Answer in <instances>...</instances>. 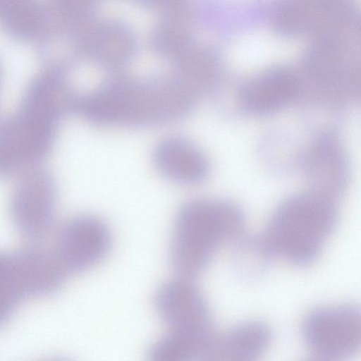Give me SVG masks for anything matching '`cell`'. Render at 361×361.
<instances>
[{
	"instance_id": "cell-7",
	"label": "cell",
	"mask_w": 361,
	"mask_h": 361,
	"mask_svg": "<svg viewBox=\"0 0 361 361\" xmlns=\"http://www.w3.org/2000/svg\"><path fill=\"white\" fill-rule=\"evenodd\" d=\"M301 332L307 348L317 358H349L360 347V309L354 304L314 308L305 315Z\"/></svg>"
},
{
	"instance_id": "cell-9",
	"label": "cell",
	"mask_w": 361,
	"mask_h": 361,
	"mask_svg": "<svg viewBox=\"0 0 361 361\" xmlns=\"http://www.w3.org/2000/svg\"><path fill=\"white\" fill-rule=\"evenodd\" d=\"M75 60L85 59L101 68L116 71L135 56L137 39L132 28L114 19L95 16L68 29Z\"/></svg>"
},
{
	"instance_id": "cell-11",
	"label": "cell",
	"mask_w": 361,
	"mask_h": 361,
	"mask_svg": "<svg viewBox=\"0 0 361 361\" xmlns=\"http://www.w3.org/2000/svg\"><path fill=\"white\" fill-rule=\"evenodd\" d=\"M190 279L179 277L156 292L155 308L169 331L197 336L216 334L209 305Z\"/></svg>"
},
{
	"instance_id": "cell-21",
	"label": "cell",
	"mask_w": 361,
	"mask_h": 361,
	"mask_svg": "<svg viewBox=\"0 0 361 361\" xmlns=\"http://www.w3.org/2000/svg\"><path fill=\"white\" fill-rule=\"evenodd\" d=\"M233 248V269L245 281H253L262 276L275 256L264 235L243 236Z\"/></svg>"
},
{
	"instance_id": "cell-22",
	"label": "cell",
	"mask_w": 361,
	"mask_h": 361,
	"mask_svg": "<svg viewBox=\"0 0 361 361\" xmlns=\"http://www.w3.org/2000/svg\"><path fill=\"white\" fill-rule=\"evenodd\" d=\"M307 161L310 176L329 183V192L335 197L331 185L342 183L345 171V159L336 140L329 135L321 137L314 143Z\"/></svg>"
},
{
	"instance_id": "cell-18",
	"label": "cell",
	"mask_w": 361,
	"mask_h": 361,
	"mask_svg": "<svg viewBox=\"0 0 361 361\" xmlns=\"http://www.w3.org/2000/svg\"><path fill=\"white\" fill-rule=\"evenodd\" d=\"M49 20L46 3L40 0H9L0 14V26L14 40L36 42Z\"/></svg>"
},
{
	"instance_id": "cell-4",
	"label": "cell",
	"mask_w": 361,
	"mask_h": 361,
	"mask_svg": "<svg viewBox=\"0 0 361 361\" xmlns=\"http://www.w3.org/2000/svg\"><path fill=\"white\" fill-rule=\"evenodd\" d=\"M337 219L335 198L315 190L300 192L276 208L264 236L275 256L306 267L319 257Z\"/></svg>"
},
{
	"instance_id": "cell-23",
	"label": "cell",
	"mask_w": 361,
	"mask_h": 361,
	"mask_svg": "<svg viewBox=\"0 0 361 361\" xmlns=\"http://www.w3.org/2000/svg\"><path fill=\"white\" fill-rule=\"evenodd\" d=\"M27 297L22 276L13 253L0 252V326Z\"/></svg>"
},
{
	"instance_id": "cell-15",
	"label": "cell",
	"mask_w": 361,
	"mask_h": 361,
	"mask_svg": "<svg viewBox=\"0 0 361 361\" xmlns=\"http://www.w3.org/2000/svg\"><path fill=\"white\" fill-rule=\"evenodd\" d=\"M172 74L196 98L212 90L221 78L223 56L214 45L195 42L173 62Z\"/></svg>"
},
{
	"instance_id": "cell-3",
	"label": "cell",
	"mask_w": 361,
	"mask_h": 361,
	"mask_svg": "<svg viewBox=\"0 0 361 361\" xmlns=\"http://www.w3.org/2000/svg\"><path fill=\"white\" fill-rule=\"evenodd\" d=\"M245 224L243 210L231 201L200 198L183 204L176 215L170 245L174 271L190 279L200 274L221 245L240 236Z\"/></svg>"
},
{
	"instance_id": "cell-25",
	"label": "cell",
	"mask_w": 361,
	"mask_h": 361,
	"mask_svg": "<svg viewBox=\"0 0 361 361\" xmlns=\"http://www.w3.org/2000/svg\"><path fill=\"white\" fill-rule=\"evenodd\" d=\"M9 0H0V14Z\"/></svg>"
},
{
	"instance_id": "cell-2",
	"label": "cell",
	"mask_w": 361,
	"mask_h": 361,
	"mask_svg": "<svg viewBox=\"0 0 361 361\" xmlns=\"http://www.w3.org/2000/svg\"><path fill=\"white\" fill-rule=\"evenodd\" d=\"M195 99L173 75L117 76L80 95L75 112L99 126L153 127L183 118Z\"/></svg>"
},
{
	"instance_id": "cell-26",
	"label": "cell",
	"mask_w": 361,
	"mask_h": 361,
	"mask_svg": "<svg viewBox=\"0 0 361 361\" xmlns=\"http://www.w3.org/2000/svg\"><path fill=\"white\" fill-rule=\"evenodd\" d=\"M1 68H0V81H1Z\"/></svg>"
},
{
	"instance_id": "cell-19",
	"label": "cell",
	"mask_w": 361,
	"mask_h": 361,
	"mask_svg": "<svg viewBox=\"0 0 361 361\" xmlns=\"http://www.w3.org/2000/svg\"><path fill=\"white\" fill-rule=\"evenodd\" d=\"M217 334L207 337L169 331L148 351L152 361L212 360Z\"/></svg>"
},
{
	"instance_id": "cell-10",
	"label": "cell",
	"mask_w": 361,
	"mask_h": 361,
	"mask_svg": "<svg viewBox=\"0 0 361 361\" xmlns=\"http://www.w3.org/2000/svg\"><path fill=\"white\" fill-rule=\"evenodd\" d=\"M112 243L111 231L100 218L78 215L60 228L53 249L68 275L85 271L100 263Z\"/></svg>"
},
{
	"instance_id": "cell-8",
	"label": "cell",
	"mask_w": 361,
	"mask_h": 361,
	"mask_svg": "<svg viewBox=\"0 0 361 361\" xmlns=\"http://www.w3.org/2000/svg\"><path fill=\"white\" fill-rule=\"evenodd\" d=\"M13 191L10 212L18 233L30 241L47 236L56 217L57 190L54 178L40 166L20 175Z\"/></svg>"
},
{
	"instance_id": "cell-5",
	"label": "cell",
	"mask_w": 361,
	"mask_h": 361,
	"mask_svg": "<svg viewBox=\"0 0 361 361\" xmlns=\"http://www.w3.org/2000/svg\"><path fill=\"white\" fill-rule=\"evenodd\" d=\"M265 20L283 39L331 33H360V9L354 0H269Z\"/></svg>"
},
{
	"instance_id": "cell-14",
	"label": "cell",
	"mask_w": 361,
	"mask_h": 361,
	"mask_svg": "<svg viewBox=\"0 0 361 361\" xmlns=\"http://www.w3.org/2000/svg\"><path fill=\"white\" fill-rule=\"evenodd\" d=\"M152 161L164 177L182 185H197L209 172L204 152L190 140L178 135L160 140L153 151Z\"/></svg>"
},
{
	"instance_id": "cell-17",
	"label": "cell",
	"mask_w": 361,
	"mask_h": 361,
	"mask_svg": "<svg viewBox=\"0 0 361 361\" xmlns=\"http://www.w3.org/2000/svg\"><path fill=\"white\" fill-rule=\"evenodd\" d=\"M271 340L269 327L260 321L239 324L217 335L213 360H253L268 348Z\"/></svg>"
},
{
	"instance_id": "cell-1",
	"label": "cell",
	"mask_w": 361,
	"mask_h": 361,
	"mask_svg": "<svg viewBox=\"0 0 361 361\" xmlns=\"http://www.w3.org/2000/svg\"><path fill=\"white\" fill-rule=\"evenodd\" d=\"M77 97L63 72L44 68L29 82L16 112L0 120V178L39 166Z\"/></svg>"
},
{
	"instance_id": "cell-6",
	"label": "cell",
	"mask_w": 361,
	"mask_h": 361,
	"mask_svg": "<svg viewBox=\"0 0 361 361\" xmlns=\"http://www.w3.org/2000/svg\"><path fill=\"white\" fill-rule=\"evenodd\" d=\"M359 35L331 33L311 39L300 57V75L333 97L353 93L360 80Z\"/></svg>"
},
{
	"instance_id": "cell-20",
	"label": "cell",
	"mask_w": 361,
	"mask_h": 361,
	"mask_svg": "<svg viewBox=\"0 0 361 361\" xmlns=\"http://www.w3.org/2000/svg\"><path fill=\"white\" fill-rule=\"evenodd\" d=\"M186 18L182 8L167 13L164 19L155 25L149 42L157 55L174 62L196 42Z\"/></svg>"
},
{
	"instance_id": "cell-24",
	"label": "cell",
	"mask_w": 361,
	"mask_h": 361,
	"mask_svg": "<svg viewBox=\"0 0 361 361\" xmlns=\"http://www.w3.org/2000/svg\"><path fill=\"white\" fill-rule=\"evenodd\" d=\"M136 4L151 10L173 12L181 8L185 0H132Z\"/></svg>"
},
{
	"instance_id": "cell-13",
	"label": "cell",
	"mask_w": 361,
	"mask_h": 361,
	"mask_svg": "<svg viewBox=\"0 0 361 361\" xmlns=\"http://www.w3.org/2000/svg\"><path fill=\"white\" fill-rule=\"evenodd\" d=\"M186 11L190 19L216 35L233 36L265 18L259 0H194Z\"/></svg>"
},
{
	"instance_id": "cell-16",
	"label": "cell",
	"mask_w": 361,
	"mask_h": 361,
	"mask_svg": "<svg viewBox=\"0 0 361 361\" xmlns=\"http://www.w3.org/2000/svg\"><path fill=\"white\" fill-rule=\"evenodd\" d=\"M27 297H44L56 293L67 274L53 250L30 245L13 253Z\"/></svg>"
},
{
	"instance_id": "cell-12",
	"label": "cell",
	"mask_w": 361,
	"mask_h": 361,
	"mask_svg": "<svg viewBox=\"0 0 361 361\" xmlns=\"http://www.w3.org/2000/svg\"><path fill=\"white\" fill-rule=\"evenodd\" d=\"M302 87L299 72L286 65H276L247 79L240 89L238 100L247 114L267 116L292 104Z\"/></svg>"
}]
</instances>
